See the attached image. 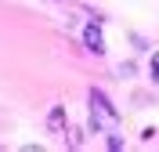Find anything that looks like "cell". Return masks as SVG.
<instances>
[{"instance_id": "cell-1", "label": "cell", "mask_w": 159, "mask_h": 152, "mask_svg": "<svg viewBox=\"0 0 159 152\" xmlns=\"http://www.w3.org/2000/svg\"><path fill=\"white\" fill-rule=\"evenodd\" d=\"M90 123L94 127H112L116 123V112H112V105L105 101L101 91H90Z\"/></svg>"}, {"instance_id": "cell-2", "label": "cell", "mask_w": 159, "mask_h": 152, "mask_svg": "<svg viewBox=\"0 0 159 152\" xmlns=\"http://www.w3.org/2000/svg\"><path fill=\"white\" fill-rule=\"evenodd\" d=\"M83 40H87V47L94 51V54H105V36H101V25H94V22H90L87 29H83Z\"/></svg>"}, {"instance_id": "cell-3", "label": "cell", "mask_w": 159, "mask_h": 152, "mask_svg": "<svg viewBox=\"0 0 159 152\" xmlns=\"http://www.w3.org/2000/svg\"><path fill=\"white\" fill-rule=\"evenodd\" d=\"M51 131H65V109H61V105H54V109H51V123H47Z\"/></svg>"}, {"instance_id": "cell-4", "label": "cell", "mask_w": 159, "mask_h": 152, "mask_svg": "<svg viewBox=\"0 0 159 152\" xmlns=\"http://www.w3.org/2000/svg\"><path fill=\"white\" fill-rule=\"evenodd\" d=\"M152 80L159 83V51H156V54H152Z\"/></svg>"}]
</instances>
